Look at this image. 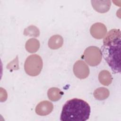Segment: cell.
<instances>
[{
    "label": "cell",
    "mask_w": 121,
    "mask_h": 121,
    "mask_svg": "<svg viewBox=\"0 0 121 121\" xmlns=\"http://www.w3.org/2000/svg\"><path fill=\"white\" fill-rule=\"evenodd\" d=\"M120 29H112L106 34L101 51L114 73H121V36Z\"/></svg>",
    "instance_id": "1"
},
{
    "label": "cell",
    "mask_w": 121,
    "mask_h": 121,
    "mask_svg": "<svg viewBox=\"0 0 121 121\" xmlns=\"http://www.w3.org/2000/svg\"><path fill=\"white\" fill-rule=\"evenodd\" d=\"M90 107L85 101L73 98L67 101L62 107L61 121H86L90 114Z\"/></svg>",
    "instance_id": "2"
},
{
    "label": "cell",
    "mask_w": 121,
    "mask_h": 121,
    "mask_svg": "<svg viewBox=\"0 0 121 121\" xmlns=\"http://www.w3.org/2000/svg\"><path fill=\"white\" fill-rule=\"evenodd\" d=\"M43 65L41 57L37 54H32L26 58L24 64V69L27 74L35 77L40 73Z\"/></svg>",
    "instance_id": "3"
},
{
    "label": "cell",
    "mask_w": 121,
    "mask_h": 121,
    "mask_svg": "<svg viewBox=\"0 0 121 121\" xmlns=\"http://www.w3.org/2000/svg\"><path fill=\"white\" fill-rule=\"evenodd\" d=\"M84 59L91 66H96L100 64L102 59L101 50L96 46H91L86 48L84 52Z\"/></svg>",
    "instance_id": "4"
},
{
    "label": "cell",
    "mask_w": 121,
    "mask_h": 121,
    "mask_svg": "<svg viewBox=\"0 0 121 121\" xmlns=\"http://www.w3.org/2000/svg\"><path fill=\"white\" fill-rule=\"evenodd\" d=\"M74 75L79 79L86 78L90 73L89 68L87 65L83 60H77L73 66Z\"/></svg>",
    "instance_id": "5"
},
{
    "label": "cell",
    "mask_w": 121,
    "mask_h": 121,
    "mask_svg": "<svg viewBox=\"0 0 121 121\" xmlns=\"http://www.w3.org/2000/svg\"><path fill=\"white\" fill-rule=\"evenodd\" d=\"M90 33L94 38L96 39H101L106 35L107 28L102 23H95L91 26Z\"/></svg>",
    "instance_id": "6"
},
{
    "label": "cell",
    "mask_w": 121,
    "mask_h": 121,
    "mask_svg": "<svg viewBox=\"0 0 121 121\" xmlns=\"http://www.w3.org/2000/svg\"><path fill=\"white\" fill-rule=\"evenodd\" d=\"M53 104L49 101L45 100L40 102L36 106L35 112L40 116L49 114L53 110Z\"/></svg>",
    "instance_id": "7"
},
{
    "label": "cell",
    "mask_w": 121,
    "mask_h": 121,
    "mask_svg": "<svg viewBox=\"0 0 121 121\" xmlns=\"http://www.w3.org/2000/svg\"><path fill=\"white\" fill-rule=\"evenodd\" d=\"M91 3L94 9L101 13L107 12L111 5L110 0H92Z\"/></svg>",
    "instance_id": "8"
},
{
    "label": "cell",
    "mask_w": 121,
    "mask_h": 121,
    "mask_svg": "<svg viewBox=\"0 0 121 121\" xmlns=\"http://www.w3.org/2000/svg\"><path fill=\"white\" fill-rule=\"evenodd\" d=\"M63 43L62 37L59 35H55L52 36L49 39L48 43V46L53 50H56L60 48Z\"/></svg>",
    "instance_id": "9"
},
{
    "label": "cell",
    "mask_w": 121,
    "mask_h": 121,
    "mask_svg": "<svg viewBox=\"0 0 121 121\" xmlns=\"http://www.w3.org/2000/svg\"><path fill=\"white\" fill-rule=\"evenodd\" d=\"M98 79L101 84L107 86L111 84L112 78L109 71L103 70L100 72L98 75Z\"/></svg>",
    "instance_id": "10"
},
{
    "label": "cell",
    "mask_w": 121,
    "mask_h": 121,
    "mask_svg": "<svg viewBox=\"0 0 121 121\" xmlns=\"http://www.w3.org/2000/svg\"><path fill=\"white\" fill-rule=\"evenodd\" d=\"M40 47L39 41L35 38L28 39L26 43L25 48L26 50L30 53L36 52Z\"/></svg>",
    "instance_id": "11"
},
{
    "label": "cell",
    "mask_w": 121,
    "mask_h": 121,
    "mask_svg": "<svg viewBox=\"0 0 121 121\" xmlns=\"http://www.w3.org/2000/svg\"><path fill=\"white\" fill-rule=\"evenodd\" d=\"M63 93L58 88L52 87L47 91V96L48 98L52 101H57L59 100L62 97Z\"/></svg>",
    "instance_id": "12"
},
{
    "label": "cell",
    "mask_w": 121,
    "mask_h": 121,
    "mask_svg": "<svg viewBox=\"0 0 121 121\" xmlns=\"http://www.w3.org/2000/svg\"><path fill=\"white\" fill-rule=\"evenodd\" d=\"M93 95L95 98L97 100H103L108 98L110 95V92L105 87H99L94 91Z\"/></svg>",
    "instance_id": "13"
},
{
    "label": "cell",
    "mask_w": 121,
    "mask_h": 121,
    "mask_svg": "<svg viewBox=\"0 0 121 121\" xmlns=\"http://www.w3.org/2000/svg\"><path fill=\"white\" fill-rule=\"evenodd\" d=\"M23 34L26 36L37 37L40 35V31L36 26L31 25L24 29Z\"/></svg>",
    "instance_id": "14"
}]
</instances>
